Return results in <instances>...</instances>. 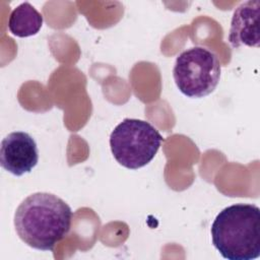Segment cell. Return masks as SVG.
Returning <instances> with one entry per match:
<instances>
[{
    "label": "cell",
    "mask_w": 260,
    "mask_h": 260,
    "mask_svg": "<svg viewBox=\"0 0 260 260\" xmlns=\"http://www.w3.org/2000/svg\"><path fill=\"white\" fill-rule=\"evenodd\" d=\"M73 213L60 197L37 192L28 195L16 208L14 226L19 239L27 246L52 251L70 231Z\"/></svg>",
    "instance_id": "cell-1"
},
{
    "label": "cell",
    "mask_w": 260,
    "mask_h": 260,
    "mask_svg": "<svg viewBox=\"0 0 260 260\" xmlns=\"http://www.w3.org/2000/svg\"><path fill=\"white\" fill-rule=\"evenodd\" d=\"M211 240L229 260H252L260 256V209L237 203L223 208L211 224Z\"/></svg>",
    "instance_id": "cell-2"
},
{
    "label": "cell",
    "mask_w": 260,
    "mask_h": 260,
    "mask_svg": "<svg viewBox=\"0 0 260 260\" xmlns=\"http://www.w3.org/2000/svg\"><path fill=\"white\" fill-rule=\"evenodd\" d=\"M164 138L149 122L126 118L110 135V147L115 159L123 167L137 170L150 162Z\"/></svg>",
    "instance_id": "cell-3"
},
{
    "label": "cell",
    "mask_w": 260,
    "mask_h": 260,
    "mask_svg": "<svg viewBox=\"0 0 260 260\" xmlns=\"http://www.w3.org/2000/svg\"><path fill=\"white\" fill-rule=\"evenodd\" d=\"M221 66L217 56L204 47H192L176 59L173 76L179 90L188 98L210 94L218 84Z\"/></svg>",
    "instance_id": "cell-4"
},
{
    "label": "cell",
    "mask_w": 260,
    "mask_h": 260,
    "mask_svg": "<svg viewBox=\"0 0 260 260\" xmlns=\"http://www.w3.org/2000/svg\"><path fill=\"white\" fill-rule=\"evenodd\" d=\"M38 160V146L28 133L15 131L3 138L0 148V165L5 171L20 177L31 172Z\"/></svg>",
    "instance_id": "cell-5"
},
{
    "label": "cell",
    "mask_w": 260,
    "mask_h": 260,
    "mask_svg": "<svg viewBox=\"0 0 260 260\" xmlns=\"http://www.w3.org/2000/svg\"><path fill=\"white\" fill-rule=\"evenodd\" d=\"M259 11L258 0L246 1L236 8L228 37L233 48L259 47Z\"/></svg>",
    "instance_id": "cell-6"
},
{
    "label": "cell",
    "mask_w": 260,
    "mask_h": 260,
    "mask_svg": "<svg viewBox=\"0 0 260 260\" xmlns=\"http://www.w3.org/2000/svg\"><path fill=\"white\" fill-rule=\"evenodd\" d=\"M43 15L28 2L16 6L8 19L9 31L18 38L37 35L43 25Z\"/></svg>",
    "instance_id": "cell-7"
}]
</instances>
